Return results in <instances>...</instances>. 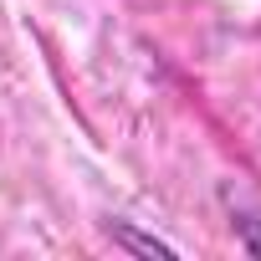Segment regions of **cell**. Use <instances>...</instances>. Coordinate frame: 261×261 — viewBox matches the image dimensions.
<instances>
[{"label":"cell","mask_w":261,"mask_h":261,"mask_svg":"<svg viewBox=\"0 0 261 261\" xmlns=\"http://www.w3.org/2000/svg\"><path fill=\"white\" fill-rule=\"evenodd\" d=\"M108 236H113V246L134 251V256H164V261H174V256H179L169 241H159V236H144V230H134V225H128V220H113V225H108Z\"/></svg>","instance_id":"1"},{"label":"cell","mask_w":261,"mask_h":261,"mask_svg":"<svg viewBox=\"0 0 261 261\" xmlns=\"http://www.w3.org/2000/svg\"><path fill=\"white\" fill-rule=\"evenodd\" d=\"M236 236H241V251H246V256H261V220L241 215V220H236Z\"/></svg>","instance_id":"2"}]
</instances>
